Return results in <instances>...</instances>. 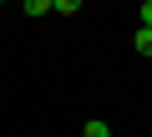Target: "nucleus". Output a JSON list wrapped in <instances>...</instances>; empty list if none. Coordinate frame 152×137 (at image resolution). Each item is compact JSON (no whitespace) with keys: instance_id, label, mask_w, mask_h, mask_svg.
<instances>
[{"instance_id":"obj_2","label":"nucleus","mask_w":152,"mask_h":137,"mask_svg":"<svg viewBox=\"0 0 152 137\" xmlns=\"http://www.w3.org/2000/svg\"><path fill=\"white\" fill-rule=\"evenodd\" d=\"M51 10H56V15H76V10H81V0H51Z\"/></svg>"},{"instance_id":"obj_5","label":"nucleus","mask_w":152,"mask_h":137,"mask_svg":"<svg viewBox=\"0 0 152 137\" xmlns=\"http://www.w3.org/2000/svg\"><path fill=\"white\" fill-rule=\"evenodd\" d=\"M142 26H152V0H142Z\"/></svg>"},{"instance_id":"obj_1","label":"nucleus","mask_w":152,"mask_h":137,"mask_svg":"<svg viewBox=\"0 0 152 137\" xmlns=\"http://www.w3.org/2000/svg\"><path fill=\"white\" fill-rule=\"evenodd\" d=\"M132 41H137V56H152V26H137Z\"/></svg>"},{"instance_id":"obj_3","label":"nucleus","mask_w":152,"mask_h":137,"mask_svg":"<svg viewBox=\"0 0 152 137\" xmlns=\"http://www.w3.org/2000/svg\"><path fill=\"white\" fill-rule=\"evenodd\" d=\"M81 137H112V127H107V122H86V127H81Z\"/></svg>"},{"instance_id":"obj_4","label":"nucleus","mask_w":152,"mask_h":137,"mask_svg":"<svg viewBox=\"0 0 152 137\" xmlns=\"http://www.w3.org/2000/svg\"><path fill=\"white\" fill-rule=\"evenodd\" d=\"M20 5H26V15H46V10H51V0H20Z\"/></svg>"}]
</instances>
